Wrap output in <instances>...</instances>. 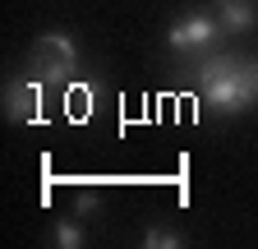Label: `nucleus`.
Listing matches in <instances>:
<instances>
[{"label": "nucleus", "mask_w": 258, "mask_h": 249, "mask_svg": "<svg viewBox=\"0 0 258 249\" xmlns=\"http://www.w3.org/2000/svg\"><path fill=\"white\" fill-rule=\"evenodd\" d=\"M194 88H203V97L217 111L240 115L258 106V60H244L235 51H212L194 65Z\"/></svg>", "instance_id": "obj_1"}, {"label": "nucleus", "mask_w": 258, "mask_h": 249, "mask_svg": "<svg viewBox=\"0 0 258 249\" xmlns=\"http://www.w3.org/2000/svg\"><path fill=\"white\" fill-rule=\"evenodd\" d=\"M74 65H79V46H74V37L70 33H46V37H37V46H32V55H28V74L37 79L42 88H60V83H70L74 79Z\"/></svg>", "instance_id": "obj_2"}, {"label": "nucleus", "mask_w": 258, "mask_h": 249, "mask_svg": "<svg viewBox=\"0 0 258 249\" xmlns=\"http://www.w3.org/2000/svg\"><path fill=\"white\" fill-rule=\"evenodd\" d=\"M221 33H226V28H221V19H217V14L194 10V14H184V19H175V23H171L166 42H171V51H175V55H189V51H208Z\"/></svg>", "instance_id": "obj_3"}, {"label": "nucleus", "mask_w": 258, "mask_h": 249, "mask_svg": "<svg viewBox=\"0 0 258 249\" xmlns=\"http://www.w3.org/2000/svg\"><path fill=\"white\" fill-rule=\"evenodd\" d=\"M5 111L14 115V120H23V125H32L42 115V83L37 79H14L10 88H5Z\"/></svg>", "instance_id": "obj_4"}, {"label": "nucleus", "mask_w": 258, "mask_h": 249, "mask_svg": "<svg viewBox=\"0 0 258 249\" xmlns=\"http://www.w3.org/2000/svg\"><path fill=\"white\" fill-rule=\"evenodd\" d=\"M217 19H221L226 33H253V23H258V14H253L249 0H221V5H217Z\"/></svg>", "instance_id": "obj_5"}, {"label": "nucleus", "mask_w": 258, "mask_h": 249, "mask_svg": "<svg viewBox=\"0 0 258 249\" xmlns=\"http://www.w3.org/2000/svg\"><path fill=\"white\" fill-rule=\"evenodd\" d=\"M83 240H88V235H83L79 222H60V226H55V244H60V249H83Z\"/></svg>", "instance_id": "obj_6"}, {"label": "nucleus", "mask_w": 258, "mask_h": 249, "mask_svg": "<svg viewBox=\"0 0 258 249\" xmlns=\"http://www.w3.org/2000/svg\"><path fill=\"white\" fill-rule=\"evenodd\" d=\"M184 240L175 235V231H148L143 235V249H180Z\"/></svg>", "instance_id": "obj_7"}, {"label": "nucleus", "mask_w": 258, "mask_h": 249, "mask_svg": "<svg viewBox=\"0 0 258 249\" xmlns=\"http://www.w3.org/2000/svg\"><path fill=\"white\" fill-rule=\"evenodd\" d=\"M74 203H79V212H92V208H97V199H92V194H79Z\"/></svg>", "instance_id": "obj_8"}]
</instances>
